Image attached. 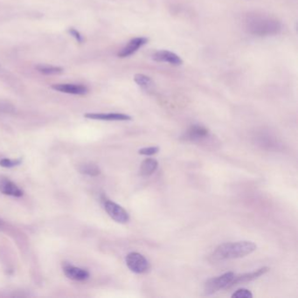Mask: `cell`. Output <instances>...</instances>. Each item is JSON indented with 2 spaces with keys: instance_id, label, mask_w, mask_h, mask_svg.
<instances>
[{
  "instance_id": "cell-16",
  "label": "cell",
  "mask_w": 298,
  "mask_h": 298,
  "mask_svg": "<svg viewBox=\"0 0 298 298\" xmlns=\"http://www.w3.org/2000/svg\"><path fill=\"white\" fill-rule=\"evenodd\" d=\"M79 171L83 174L89 176H97L101 173L97 165L94 164H83L79 166Z\"/></svg>"
},
{
  "instance_id": "cell-13",
  "label": "cell",
  "mask_w": 298,
  "mask_h": 298,
  "mask_svg": "<svg viewBox=\"0 0 298 298\" xmlns=\"http://www.w3.org/2000/svg\"><path fill=\"white\" fill-rule=\"evenodd\" d=\"M0 192L13 197H21L23 195V191L7 178H0Z\"/></svg>"
},
{
  "instance_id": "cell-18",
  "label": "cell",
  "mask_w": 298,
  "mask_h": 298,
  "mask_svg": "<svg viewBox=\"0 0 298 298\" xmlns=\"http://www.w3.org/2000/svg\"><path fill=\"white\" fill-rule=\"evenodd\" d=\"M21 163V160H11L9 158H3L0 160V166L5 167V168H12L14 166H17Z\"/></svg>"
},
{
  "instance_id": "cell-2",
  "label": "cell",
  "mask_w": 298,
  "mask_h": 298,
  "mask_svg": "<svg viewBox=\"0 0 298 298\" xmlns=\"http://www.w3.org/2000/svg\"><path fill=\"white\" fill-rule=\"evenodd\" d=\"M257 246L254 242H237L223 243L217 247L213 252V259L221 260L238 259L250 255L255 251Z\"/></svg>"
},
{
  "instance_id": "cell-3",
  "label": "cell",
  "mask_w": 298,
  "mask_h": 298,
  "mask_svg": "<svg viewBox=\"0 0 298 298\" xmlns=\"http://www.w3.org/2000/svg\"><path fill=\"white\" fill-rule=\"evenodd\" d=\"M234 277V273L228 272L225 273L222 276L213 277L208 280L205 284V293L207 295H212L219 290L228 288Z\"/></svg>"
},
{
  "instance_id": "cell-22",
  "label": "cell",
  "mask_w": 298,
  "mask_h": 298,
  "mask_svg": "<svg viewBox=\"0 0 298 298\" xmlns=\"http://www.w3.org/2000/svg\"><path fill=\"white\" fill-rule=\"evenodd\" d=\"M2 226V221H0V227Z\"/></svg>"
},
{
  "instance_id": "cell-17",
  "label": "cell",
  "mask_w": 298,
  "mask_h": 298,
  "mask_svg": "<svg viewBox=\"0 0 298 298\" xmlns=\"http://www.w3.org/2000/svg\"><path fill=\"white\" fill-rule=\"evenodd\" d=\"M37 70L39 73L43 74H59L63 72V70L59 67H53V66H38Z\"/></svg>"
},
{
  "instance_id": "cell-1",
  "label": "cell",
  "mask_w": 298,
  "mask_h": 298,
  "mask_svg": "<svg viewBox=\"0 0 298 298\" xmlns=\"http://www.w3.org/2000/svg\"><path fill=\"white\" fill-rule=\"evenodd\" d=\"M246 27L251 35L263 37L278 35L281 30V24L274 18L255 13L247 15Z\"/></svg>"
},
{
  "instance_id": "cell-6",
  "label": "cell",
  "mask_w": 298,
  "mask_h": 298,
  "mask_svg": "<svg viewBox=\"0 0 298 298\" xmlns=\"http://www.w3.org/2000/svg\"><path fill=\"white\" fill-rule=\"evenodd\" d=\"M52 88L61 93H66L70 95H84L88 93V88L82 84H72V83L54 84L53 85Z\"/></svg>"
},
{
  "instance_id": "cell-11",
  "label": "cell",
  "mask_w": 298,
  "mask_h": 298,
  "mask_svg": "<svg viewBox=\"0 0 298 298\" xmlns=\"http://www.w3.org/2000/svg\"><path fill=\"white\" fill-rule=\"evenodd\" d=\"M209 136V130L202 125L194 124L191 126L185 134V139L192 142H200L201 140L207 139Z\"/></svg>"
},
{
  "instance_id": "cell-5",
  "label": "cell",
  "mask_w": 298,
  "mask_h": 298,
  "mask_svg": "<svg viewBox=\"0 0 298 298\" xmlns=\"http://www.w3.org/2000/svg\"><path fill=\"white\" fill-rule=\"evenodd\" d=\"M104 208L108 215L118 223L124 224L130 220V216L128 212H126L121 206H119L118 204L115 203L113 201L106 200L104 202Z\"/></svg>"
},
{
  "instance_id": "cell-15",
  "label": "cell",
  "mask_w": 298,
  "mask_h": 298,
  "mask_svg": "<svg viewBox=\"0 0 298 298\" xmlns=\"http://www.w3.org/2000/svg\"><path fill=\"white\" fill-rule=\"evenodd\" d=\"M158 163L156 159L153 158H147L143 160L140 166V173L143 176H150L158 169Z\"/></svg>"
},
{
  "instance_id": "cell-4",
  "label": "cell",
  "mask_w": 298,
  "mask_h": 298,
  "mask_svg": "<svg viewBox=\"0 0 298 298\" xmlns=\"http://www.w3.org/2000/svg\"><path fill=\"white\" fill-rule=\"evenodd\" d=\"M125 262L130 270L136 274L145 273L150 268L147 259L143 255L137 252H131L128 254L126 256Z\"/></svg>"
},
{
  "instance_id": "cell-12",
  "label": "cell",
  "mask_w": 298,
  "mask_h": 298,
  "mask_svg": "<svg viewBox=\"0 0 298 298\" xmlns=\"http://www.w3.org/2000/svg\"><path fill=\"white\" fill-rule=\"evenodd\" d=\"M269 270V268L267 267H264V268H260L255 270L254 272L246 273V274H243L241 276H238V277H234L232 282L230 283V286L237 285L239 283H243V282H247V281H253L255 280L257 278H259L260 277L263 276L264 274L268 272Z\"/></svg>"
},
{
  "instance_id": "cell-7",
  "label": "cell",
  "mask_w": 298,
  "mask_h": 298,
  "mask_svg": "<svg viewBox=\"0 0 298 298\" xmlns=\"http://www.w3.org/2000/svg\"><path fill=\"white\" fill-rule=\"evenodd\" d=\"M152 60L157 62H167L170 65L180 66L183 64L181 58L168 50H160L153 53Z\"/></svg>"
},
{
  "instance_id": "cell-21",
  "label": "cell",
  "mask_w": 298,
  "mask_h": 298,
  "mask_svg": "<svg viewBox=\"0 0 298 298\" xmlns=\"http://www.w3.org/2000/svg\"><path fill=\"white\" fill-rule=\"evenodd\" d=\"M68 32H69V34H70L71 36H73L74 39L77 40L79 43H82V42L84 41V39H83L82 35H81L76 29H74V28L72 27V28H70V29L68 30Z\"/></svg>"
},
{
  "instance_id": "cell-8",
  "label": "cell",
  "mask_w": 298,
  "mask_h": 298,
  "mask_svg": "<svg viewBox=\"0 0 298 298\" xmlns=\"http://www.w3.org/2000/svg\"><path fill=\"white\" fill-rule=\"evenodd\" d=\"M84 117L102 121H130L132 118L122 113H88Z\"/></svg>"
},
{
  "instance_id": "cell-10",
  "label": "cell",
  "mask_w": 298,
  "mask_h": 298,
  "mask_svg": "<svg viewBox=\"0 0 298 298\" xmlns=\"http://www.w3.org/2000/svg\"><path fill=\"white\" fill-rule=\"evenodd\" d=\"M63 272L66 277L74 281H85L89 277V273L86 269L74 267L70 264L63 265Z\"/></svg>"
},
{
  "instance_id": "cell-9",
  "label": "cell",
  "mask_w": 298,
  "mask_h": 298,
  "mask_svg": "<svg viewBox=\"0 0 298 298\" xmlns=\"http://www.w3.org/2000/svg\"><path fill=\"white\" fill-rule=\"evenodd\" d=\"M147 38L144 37H138L131 39L130 42L126 45L124 48L118 53V56L120 58H126V57L133 55L135 53L138 52L140 48L147 43Z\"/></svg>"
},
{
  "instance_id": "cell-20",
  "label": "cell",
  "mask_w": 298,
  "mask_h": 298,
  "mask_svg": "<svg viewBox=\"0 0 298 298\" xmlns=\"http://www.w3.org/2000/svg\"><path fill=\"white\" fill-rule=\"evenodd\" d=\"M159 151V147L158 146H151V147H145L140 149L139 153L140 155L152 156L158 153Z\"/></svg>"
},
{
  "instance_id": "cell-19",
  "label": "cell",
  "mask_w": 298,
  "mask_h": 298,
  "mask_svg": "<svg viewBox=\"0 0 298 298\" xmlns=\"http://www.w3.org/2000/svg\"><path fill=\"white\" fill-rule=\"evenodd\" d=\"M253 294L251 293L250 290L246 289H240L236 290L233 295L232 298H252Z\"/></svg>"
},
{
  "instance_id": "cell-14",
  "label": "cell",
  "mask_w": 298,
  "mask_h": 298,
  "mask_svg": "<svg viewBox=\"0 0 298 298\" xmlns=\"http://www.w3.org/2000/svg\"><path fill=\"white\" fill-rule=\"evenodd\" d=\"M134 81L143 90L151 91L154 88V82L150 76L143 74H135Z\"/></svg>"
}]
</instances>
